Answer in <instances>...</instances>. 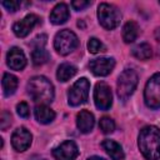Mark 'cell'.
I'll list each match as a JSON object with an SVG mask.
<instances>
[{"label":"cell","mask_w":160,"mask_h":160,"mask_svg":"<svg viewBox=\"0 0 160 160\" xmlns=\"http://www.w3.org/2000/svg\"><path fill=\"white\" fill-rule=\"evenodd\" d=\"M79 45V39L75 32L69 29L61 30L55 35L54 48L60 55H68L74 51Z\"/></svg>","instance_id":"cell-5"},{"label":"cell","mask_w":160,"mask_h":160,"mask_svg":"<svg viewBox=\"0 0 160 160\" xmlns=\"http://www.w3.org/2000/svg\"><path fill=\"white\" fill-rule=\"evenodd\" d=\"M151 54V46L148 42H141L132 49V55L139 60H148Z\"/></svg>","instance_id":"cell-22"},{"label":"cell","mask_w":160,"mask_h":160,"mask_svg":"<svg viewBox=\"0 0 160 160\" xmlns=\"http://www.w3.org/2000/svg\"><path fill=\"white\" fill-rule=\"evenodd\" d=\"M76 71H78V69H76L75 65H72V64H70V62H62V64L59 65V68H58L56 78H58L59 81L65 82V81L70 80V79L76 74Z\"/></svg>","instance_id":"cell-19"},{"label":"cell","mask_w":160,"mask_h":160,"mask_svg":"<svg viewBox=\"0 0 160 160\" xmlns=\"http://www.w3.org/2000/svg\"><path fill=\"white\" fill-rule=\"evenodd\" d=\"M6 62L10 69L20 71L26 66V56L20 48L14 46L9 50L6 55Z\"/></svg>","instance_id":"cell-13"},{"label":"cell","mask_w":160,"mask_h":160,"mask_svg":"<svg viewBox=\"0 0 160 160\" xmlns=\"http://www.w3.org/2000/svg\"><path fill=\"white\" fill-rule=\"evenodd\" d=\"M11 124V116L8 111H2L1 114V120H0V128L1 130H6Z\"/></svg>","instance_id":"cell-28"},{"label":"cell","mask_w":160,"mask_h":160,"mask_svg":"<svg viewBox=\"0 0 160 160\" xmlns=\"http://www.w3.org/2000/svg\"><path fill=\"white\" fill-rule=\"evenodd\" d=\"M101 146L112 160H124V158H125L124 150H122L121 145L118 144L116 141L110 140V139H105L101 142Z\"/></svg>","instance_id":"cell-16"},{"label":"cell","mask_w":160,"mask_h":160,"mask_svg":"<svg viewBox=\"0 0 160 160\" xmlns=\"http://www.w3.org/2000/svg\"><path fill=\"white\" fill-rule=\"evenodd\" d=\"M99 128L104 134H111L115 130V121L109 116H102L100 119Z\"/></svg>","instance_id":"cell-23"},{"label":"cell","mask_w":160,"mask_h":160,"mask_svg":"<svg viewBox=\"0 0 160 160\" xmlns=\"http://www.w3.org/2000/svg\"><path fill=\"white\" fill-rule=\"evenodd\" d=\"M16 112L20 118H29V114H30V109H29V105L25 102V101H21L20 104H18L16 106Z\"/></svg>","instance_id":"cell-25"},{"label":"cell","mask_w":160,"mask_h":160,"mask_svg":"<svg viewBox=\"0 0 160 160\" xmlns=\"http://www.w3.org/2000/svg\"><path fill=\"white\" fill-rule=\"evenodd\" d=\"M94 102L96 109L101 110V111H106L111 108L112 105V94H111V89L110 86L104 82H96L95 89H94Z\"/></svg>","instance_id":"cell-8"},{"label":"cell","mask_w":160,"mask_h":160,"mask_svg":"<svg viewBox=\"0 0 160 160\" xmlns=\"http://www.w3.org/2000/svg\"><path fill=\"white\" fill-rule=\"evenodd\" d=\"M90 82L86 78H80L74 82L68 92V102L71 106H79L88 100Z\"/></svg>","instance_id":"cell-6"},{"label":"cell","mask_w":160,"mask_h":160,"mask_svg":"<svg viewBox=\"0 0 160 160\" xmlns=\"http://www.w3.org/2000/svg\"><path fill=\"white\" fill-rule=\"evenodd\" d=\"M90 5H91V1H88V0H74V1H71V6L76 11L84 10L85 8H88Z\"/></svg>","instance_id":"cell-26"},{"label":"cell","mask_w":160,"mask_h":160,"mask_svg":"<svg viewBox=\"0 0 160 160\" xmlns=\"http://www.w3.org/2000/svg\"><path fill=\"white\" fill-rule=\"evenodd\" d=\"M89 68L91 72L96 76H106L109 75L115 68L114 58H98L90 61Z\"/></svg>","instance_id":"cell-12"},{"label":"cell","mask_w":160,"mask_h":160,"mask_svg":"<svg viewBox=\"0 0 160 160\" xmlns=\"http://www.w3.org/2000/svg\"><path fill=\"white\" fill-rule=\"evenodd\" d=\"M31 141H32V135L26 128L22 126L18 128L11 135V145L19 152L28 150L31 145Z\"/></svg>","instance_id":"cell-11"},{"label":"cell","mask_w":160,"mask_h":160,"mask_svg":"<svg viewBox=\"0 0 160 160\" xmlns=\"http://www.w3.org/2000/svg\"><path fill=\"white\" fill-rule=\"evenodd\" d=\"M1 85H2V92L5 96H11L16 89H18V85H19V80L15 75L10 74V72H5L4 76H2V81H1Z\"/></svg>","instance_id":"cell-18"},{"label":"cell","mask_w":160,"mask_h":160,"mask_svg":"<svg viewBox=\"0 0 160 160\" xmlns=\"http://www.w3.org/2000/svg\"><path fill=\"white\" fill-rule=\"evenodd\" d=\"M41 22V19L35 14H29L20 21L15 22L12 26V31L18 38H25L29 35V32Z\"/></svg>","instance_id":"cell-9"},{"label":"cell","mask_w":160,"mask_h":160,"mask_svg":"<svg viewBox=\"0 0 160 160\" xmlns=\"http://www.w3.org/2000/svg\"><path fill=\"white\" fill-rule=\"evenodd\" d=\"M98 19L104 29L112 30L119 26L121 20V12L115 5L101 2L98 6Z\"/></svg>","instance_id":"cell-3"},{"label":"cell","mask_w":160,"mask_h":160,"mask_svg":"<svg viewBox=\"0 0 160 160\" xmlns=\"http://www.w3.org/2000/svg\"><path fill=\"white\" fill-rule=\"evenodd\" d=\"M28 94L35 102L48 105L54 100V86L45 76H34L28 82Z\"/></svg>","instance_id":"cell-2"},{"label":"cell","mask_w":160,"mask_h":160,"mask_svg":"<svg viewBox=\"0 0 160 160\" xmlns=\"http://www.w3.org/2000/svg\"><path fill=\"white\" fill-rule=\"evenodd\" d=\"M138 85V74L132 69H125L118 78L116 91L118 96L121 100H126L136 89Z\"/></svg>","instance_id":"cell-4"},{"label":"cell","mask_w":160,"mask_h":160,"mask_svg":"<svg viewBox=\"0 0 160 160\" xmlns=\"http://www.w3.org/2000/svg\"><path fill=\"white\" fill-rule=\"evenodd\" d=\"M31 60H32V64L36 66L42 65L49 60V52L45 50L44 46H38L31 52Z\"/></svg>","instance_id":"cell-21"},{"label":"cell","mask_w":160,"mask_h":160,"mask_svg":"<svg viewBox=\"0 0 160 160\" xmlns=\"http://www.w3.org/2000/svg\"><path fill=\"white\" fill-rule=\"evenodd\" d=\"M2 4V6L9 11V12H15L18 9H19V6H20V1H18V0H10V1H2L1 2Z\"/></svg>","instance_id":"cell-27"},{"label":"cell","mask_w":160,"mask_h":160,"mask_svg":"<svg viewBox=\"0 0 160 160\" xmlns=\"http://www.w3.org/2000/svg\"><path fill=\"white\" fill-rule=\"evenodd\" d=\"M34 114H35V119L40 124H50L55 119V111L45 104L36 105L35 110H34Z\"/></svg>","instance_id":"cell-17"},{"label":"cell","mask_w":160,"mask_h":160,"mask_svg":"<svg viewBox=\"0 0 160 160\" xmlns=\"http://www.w3.org/2000/svg\"><path fill=\"white\" fill-rule=\"evenodd\" d=\"M155 40H156V42H158V45L160 48V28H158L155 30Z\"/></svg>","instance_id":"cell-29"},{"label":"cell","mask_w":160,"mask_h":160,"mask_svg":"<svg viewBox=\"0 0 160 160\" xmlns=\"http://www.w3.org/2000/svg\"><path fill=\"white\" fill-rule=\"evenodd\" d=\"M94 125H95V119L90 111L81 110L76 115V126L81 132H84V134L90 132L92 130Z\"/></svg>","instance_id":"cell-14"},{"label":"cell","mask_w":160,"mask_h":160,"mask_svg":"<svg viewBox=\"0 0 160 160\" xmlns=\"http://www.w3.org/2000/svg\"><path fill=\"white\" fill-rule=\"evenodd\" d=\"M69 16H70V12H69L68 5L64 4V2H60V4L55 5L54 9L51 10V12H50V21L54 25H61V24L68 21Z\"/></svg>","instance_id":"cell-15"},{"label":"cell","mask_w":160,"mask_h":160,"mask_svg":"<svg viewBox=\"0 0 160 160\" xmlns=\"http://www.w3.org/2000/svg\"><path fill=\"white\" fill-rule=\"evenodd\" d=\"M139 35V25L135 21H128L122 28V40L126 44H130L136 40Z\"/></svg>","instance_id":"cell-20"},{"label":"cell","mask_w":160,"mask_h":160,"mask_svg":"<svg viewBox=\"0 0 160 160\" xmlns=\"http://www.w3.org/2000/svg\"><path fill=\"white\" fill-rule=\"evenodd\" d=\"M88 160H106L104 158H100V156H90Z\"/></svg>","instance_id":"cell-30"},{"label":"cell","mask_w":160,"mask_h":160,"mask_svg":"<svg viewBox=\"0 0 160 160\" xmlns=\"http://www.w3.org/2000/svg\"><path fill=\"white\" fill-rule=\"evenodd\" d=\"M144 100L149 109L160 108V72L154 74L146 82L144 90Z\"/></svg>","instance_id":"cell-7"},{"label":"cell","mask_w":160,"mask_h":160,"mask_svg":"<svg viewBox=\"0 0 160 160\" xmlns=\"http://www.w3.org/2000/svg\"><path fill=\"white\" fill-rule=\"evenodd\" d=\"M88 50L91 54H98L100 51H105V45L96 38H90L88 41Z\"/></svg>","instance_id":"cell-24"},{"label":"cell","mask_w":160,"mask_h":160,"mask_svg":"<svg viewBox=\"0 0 160 160\" xmlns=\"http://www.w3.org/2000/svg\"><path fill=\"white\" fill-rule=\"evenodd\" d=\"M138 145L146 160H160V130L148 125L140 130Z\"/></svg>","instance_id":"cell-1"},{"label":"cell","mask_w":160,"mask_h":160,"mask_svg":"<svg viewBox=\"0 0 160 160\" xmlns=\"http://www.w3.org/2000/svg\"><path fill=\"white\" fill-rule=\"evenodd\" d=\"M78 155L79 149L72 140H65L52 150V156L56 160H75Z\"/></svg>","instance_id":"cell-10"}]
</instances>
